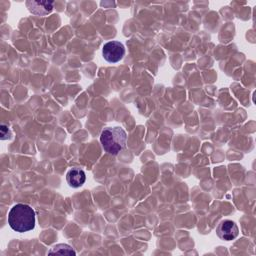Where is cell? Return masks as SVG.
<instances>
[{"mask_svg": "<svg viewBox=\"0 0 256 256\" xmlns=\"http://www.w3.org/2000/svg\"><path fill=\"white\" fill-rule=\"evenodd\" d=\"M54 2L50 1H27L26 6L28 10L37 16H45L53 10Z\"/></svg>", "mask_w": 256, "mask_h": 256, "instance_id": "5b68a950", "label": "cell"}, {"mask_svg": "<svg viewBox=\"0 0 256 256\" xmlns=\"http://www.w3.org/2000/svg\"><path fill=\"white\" fill-rule=\"evenodd\" d=\"M216 233L220 239L224 241H231L238 236L239 229L232 220H223L216 228Z\"/></svg>", "mask_w": 256, "mask_h": 256, "instance_id": "277c9868", "label": "cell"}, {"mask_svg": "<svg viewBox=\"0 0 256 256\" xmlns=\"http://www.w3.org/2000/svg\"><path fill=\"white\" fill-rule=\"evenodd\" d=\"M66 180H67V183L71 187L78 188L84 184V182L86 180V175L82 169L74 167L67 172Z\"/></svg>", "mask_w": 256, "mask_h": 256, "instance_id": "8992f818", "label": "cell"}, {"mask_svg": "<svg viewBox=\"0 0 256 256\" xmlns=\"http://www.w3.org/2000/svg\"><path fill=\"white\" fill-rule=\"evenodd\" d=\"M102 54L107 62L116 63L123 58L125 54V47L119 41H109L104 44Z\"/></svg>", "mask_w": 256, "mask_h": 256, "instance_id": "3957f363", "label": "cell"}, {"mask_svg": "<svg viewBox=\"0 0 256 256\" xmlns=\"http://www.w3.org/2000/svg\"><path fill=\"white\" fill-rule=\"evenodd\" d=\"M8 224L16 232L30 231L35 227V211L27 204H16L9 211Z\"/></svg>", "mask_w": 256, "mask_h": 256, "instance_id": "6da1fadb", "label": "cell"}, {"mask_svg": "<svg viewBox=\"0 0 256 256\" xmlns=\"http://www.w3.org/2000/svg\"><path fill=\"white\" fill-rule=\"evenodd\" d=\"M127 134L121 127L105 128L100 135L103 149L110 155L118 154L126 145Z\"/></svg>", "mask_w": 256, "mask_h": 256, "instance_id": "7a4b0ae2", "label": "cell"}, {"mask_svg": "<svg viewBox=\"0 0 256 256\" xmlns=\"http://www.w3.org/2000/svg\"><path fill=\"white\" fill-rule=\"evenodd\" d=\"M48 254H59V255H76L75 250L67 245V244H57L53 246L49 251Z\"/></svg>", "mask_w": 256, "mask_h": 256, "instance_id": "52a82bcc", "label": "cell"}]
</instances>
